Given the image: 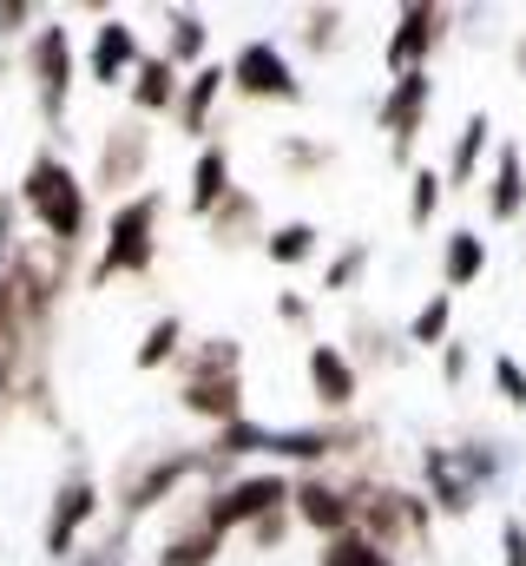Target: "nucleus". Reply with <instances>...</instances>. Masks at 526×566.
I'll return each instance as SVG.
<instances>
[{"instance_id":"obj_1","label":"nucleus","mask_w":526,"mask_h":566,"mask_svg":"<svg viewBox=\"0 0 526 566\" xmlns=\"http://www.w3.org/2000/svg\"><path fill=\"white\" fill-rule=\"evenodd\" d=\"M13 198H20V211L46 231V244H60V251H80V244H86L93 191H86V178H80L53 145H40V151L27 158V171H20Z\"/></svg>"},{"instance_id":"obj_2","label":"nucleus","mask_w":526,"mask_h":566,"mask_svg":"<svg viewBox=\"0 0 526 566\" xmlns=\"http://www.w3.org/2000/svg\"><path fill=\"white\" fill-rule=\"evenodd\" d=\"M178 409L211 428L244 416V343L238 336H198L178 349Z\"/></svg>"},{"instance_id":"obj_3","label":"nucleus","mask_w":526,"mask_h":566,"mask_svg":"<svg viewBox=\"0 0 526 566\" xmlns=\"http://www.w3.org/2000/svg\"><path fill=\"white\" fill-rule=\"evenodd\" d=\"M185 481H231V468L211 454V448H171V454H138L119 468V481H113V514H119V527H138L158 501H171Z\"/></svg>"},{"instance_id":"obj_4","label":"nucleus","mask_w":526,"mask_h":566,"mask_svg":"<svg viewBox=\"0 0 526 566\" xmlns=\"http://www.w3.org/2000/svg\"><path fill=\"white\" fill-rule=\"evenodd\" d=\"M158 218H165V191L126 198L106 218V244H99V264L86 271V290H106V283H119V277H145L151 258H158Z\"/></svg>"},{"instance_id":"obj_5","label":"nucleus","mask_w":526,"mask_h":566,"mask_svg":"<svg viewBox=\"0 0 526 566\" xmlns=\"http://www.w3.org/2000/svg\"><path fill=\"white\" fill-rule=\"evenodd\" d=\"M20 73L33 86V106H40V126L46 133H66V99H73V80H80V60H73V33L60 20H40L27 40H20Z\"/></svg>"},{"instance_id":"obj_6","label":"nucleus","mask_w":526,"mask_h":566,"mask_svg":"<svg viewBox=\"0 0 526 566\" xmlns=\"http://www.w3.org/2000/svg\"><path fill=\"white\" fill-rule=\"evenodd\" d=\"M276 507H290V474H283V468H251V474H231V481H218V488L198 501V514H204V527H211L218 541L251 534L263 514H276Z\"/></svg>"},{"instance_id":"obj_7","label":"nucleus","mask_w":526,"mask_h":566,"mask_svg":"<svg viewBox=\"0 0 526 566\" xmlns=\"http://www.w3.org/2000/svg\"><path fill=\"white\" fill-rule=\"evenodd\" d=\"M448 40H454V7H434V0L401 7L394 27H389V40H382V66H389V80H401V73H428V60H434Z\"/></svg>"},{"instance_id":"obj_8","label":"nucleus","mask_w":526,"mask_h":566,"mask_svg":"<svg viewBox=\"0 0 526 566\" xmlns=\"http://www.w3.org/2000/svg\"><path fill=\"white\" fill-rule=\"evenodd\" d=\"M224 73H231V93H238V99H263V106H303V80H296L290 53H283L276 40H244V46L224 60Z\"/></svg>"},{"instance_id":"obj_9","label":"nucleus","mask_w":526,"mask_h":566,"mask_svg":"<svg viewBox=\"0 0 526 566\" xmlns=\"http://www.w3.org/2000/svg\"><path fill=\"white\" fill-rule=\"evenodd\" d=\"M145 171H151V126H145V119H119V126H106V139H99L93 185H86V191H106V198L126 205V198H138Z\"/></svg>"},{"instance_id":"obj_10","label":"nucleus","mask_w":526,"mask_h":566,"mask_svg":"<svg viewBox=\"0 0 526 566\" xmlns=\"http://www.w3.org/2000/svg\"><path fill=\"white\" fill-rule=\"evenodd\" d=\"M99 501H106V488L86 474V468H66V481L53 488V514H46V534H40V547H46V560H73V547L86 541V527L99 521Z\"/></svg>"},{"instance_id":"obj_11","label":"nucleus","mask_w":526,"mask_h":566,"mask_svg":"<svg viewBox=\"0 0 526 566\" xmlns=\"http://www.w3.org/2000/svg\"><path fill=\"white\" fill-rule=\"evenodd\" d=\"M428 106H434V73H401L376 99V133H389V158L408 171H414V139L428 126Z\"/></svg>"},{"instance_id":"obj_12","label":"nucleus","mask_w":526,"mask_h":566,"mask_svg":"<svg viewBox=\"0 0 526 566\" xmlns=\"http://www.w3.org/2000/svg\"><path fill=\"white\" fill-rule=\"evenodd\" d=\"M290 521L316 527L323 541L349 534L356 527V507H349V488L329 481V474H290Z\"/></svg>"},{"instance_id":"obj_13","label":"nucleus","mask_w":526,"mask_h":566,"mask_svg":"<svg viewBox=\"0 0 526 566\" xmlns=\"http://www.w3.org/2000/svg\"><path fill=\"white\" fill-rule=\"evenodd\" d=\"M138 60H145L138 27L119 20V13H106V20L93 27V46H86V80H93V86H119V80H132Z\"/></svg>"},{"instance_id":"obj_14","label":"nucleus","mask_w":526,"mask_h":566,"mask_svg":"<svg viewBox=\"0 0 526 566\" xmlns=\"http://www.w3.org/2000/svg\"><path fill=\"white\" fill-rule=\"evenodd\" d=\"M303 376H309V396H316L329 416H349V409H356V396H362V376H356V363H349L336 343H309Z\"/></svg>"},{"instance_id":"obj_15","label":"nucleus","mask_w":526,"mask_h":566,"mask_svg":"<svg viewBox=\"0 0 526 566\" xmlns=\"http://www.w3.org/2000/svg\"><path fill=\"white\" fill-rule=\"evenodd\" d=\"M231 93V73L218 66V60H204L185 86H178V106H171V126L185 133V139H211V119H218V99Z\"/></svg>"},{"instance_id":"obj_16","label":"nucleus","mask_w":526,"mask_h":566,"mask_svg":"<svg viewBox=\"0 0 526 566\" xmlns=\"http://www.w3.org/2000/svg\"><path fill=\"white\" fill-rule=\"evenodd\" d=\"M204 238H211L218 251H251V244L263 251V238H270V224H263V198L238 185V191L204 218Z\"/></svg>"},{"instance_id":"obj_17","label":"nucleus","mask_w":526,"mask_h":566,"mask_svg":"<svg viewBox=\"0 0 526 566\" xmlns=\"http://www.w3.org/2000/svg\"><path fill=\"white\" fill-rule=\"evenodd\" d=\"M238 191V178H231V145L224 139H204V151L191 158V191H185V211L204 224L224 198Z\"/></svg>"},{"instance_id":"obj_18","label":"nucleus","mask_w":526,"mask_h":566,"mask_svg":"<svg viewBox=\"0 0 526 566\" xmlns=\"http://www.w3.org/2000/svg\"><path fill=\"white\" fill-rule=\"evenodd\" d=\"M336 349L356 363V376H362V369H394V363L408 356L401 329L382 323V316H369V310H356V316H349V343H336Z\"/></svg>"},{"instance_id":"obj_19","label":"nucleus","mask_w":526,"mask_h":566,"mask_svg":"<svg viewBox=\"0 0 526 566\" xmlns=\"http://www.w3.org/2000/svg\"><path fill=\"white\" fill-rule=\"evenodd\" d=\"M421 481H428V507L434 514H454V521H467L474 514V488L454 474V461H448V441H421Z\"/></svg>"},{"instance_id":"obj_20","label":"nucleus","mask_w":526,"mask_h":566,"mask_svg":"<svg viewBox=\"0 0 526 566\" xmlns=\"http://www.w3.org/2000/svg\"><path fill=\"white\" fill-rule=\"evenodd\" d=\"M178 86H185V73L165 60V53H145L138 66H132V119H171V106H178Z\"/></svg>"},{"instance_id":"obj_21","label":"nucleus","mask_w":526,"mask_h":566,"mask_svg":"<svg viewBox=\"0 0 526 566\" xmlns=\"http://www.w3.org/2000/svg\"><path fill=\"white\" fill-rule=\"evenodd\" d=\"M448 461H454V474H461L474 494L501 488V481H507V468H514V454H507L501 441H487V434H461V441L448 448Z\"/></svg>"},{"instance_id":"obj_22","label":"nucleus","mask_w":526,"mask_h":566,"mask_svg":"<svg viewBox=\"0 0 526 566\" xmlns=\"http://www.w3.org/2000/svg\"><path fill=\"white\" fill-rule=\"evenodd\" d=\"M526 211V158L514 139L494 145V185H487V218L494 224H514Z\"/></svg>"},{"instance_id":"obj_23","label":"nucleus","mask_w":526,"mask_h":566,"mask_svg":"<svg viewBox=\"0 0 526 566\" xmlns=\"http://www.w3.org/2000/svg\"><path fill=\"white\" fill-rule=\"evenodd\" d=\"M487 151H494V119H487V113H467V126L454 133V151H448V165H441V185H448V191H467Z\"/></svg>"},{"instance_id":"obj_24","label":"nucleus","mask_w":526,"mask_h":566,"mask_svg":"<svg viewBox=\"0 0 526 566\" xmlns=\"http://www.w3.org/2000/svg\"><path fill=\"white\" fill-rule=\"evenodd\" d=\"M218 547H224V541H218V534L204 527V514L191 507V514L171 521V534H165V547H158V560L151 566H211L218 560Z\"/></svg>"},{"instance_id":"obj_25","label":"nucleus","mask_w":526,"mask_h":566,"mask_svg":"<svg viewBox=\"0 0 526 566\" xmlns=\"http://www.w3.org/2000/svg\"><path fill=\"white\" fill-rule=\"evenodd\" d=\"M204 46H211V27H204V13H191V7H165V60L178 66V73H198L204 66Z\"/></svg>"},{"instance_id":"obj_26","label":"nucleus","mask_w":526,"mask_h":566,"mask_svg":"<svg viewBox=\"0 0 526 566\" xmlns=\"http://www.w3.org/2000/svg\"><path fill=\"white\" fill-rule=\"evenodd\" d=\"M316 251H323V231H316L309 218L270 224V238H263V258H270L276 271H303V264H316Z\"/></svg>"},{"instance_id":"obj_27","label":"nucleus","mask_w":526,"mask_h":566,"mask_svg":"<svg viewBox=\"0 0 526 566\" xmlns=\"http://www.w3.org/2000/svg\"><path fill=\"white\" fill-rule=\"evenodd\" d=\"M481 271H487V238H481V231H467V224H454V231H448V244H441V277H448V290L481 283Z\"/></svg>"},{"instance_id":"obj_28","label":"nucleus","mask_w":526,"mask_h":566,"mask_svg":"<svg viewBox=\"0 0 526 566\" xmlns=\"http://www.w3.org/2000/svg\"><path fill=\"white\" fill-rule=\"evenodd\" d=\"M178 349H185V316H178V310H158L151 329H145L138 349H132V369H145V376H151V369H171Z\"/></svg>"},{"instance_id":"obj_29","label":"nucleus","mask_w":526,"mask_h":566,"mask_svg":"<svg viewBox=\"0 0 526 566\" xmlns=\"http://www.w3.org/2000/svg\"><path fill=\"white\" fill-rule=\"evenodd\" d=\"M270 158H276L283 171H296V178H316V171L336 165V145L329 139H303V133H283V139L270 145Z\"/></svg>"},{"instance_id":"obj_30","label":"nucleus","mask_w":526,"mask_h":566,"mask_svg":"<svg viewBox=\"0 0 526 566\" xmlns=\"http://www.w3.org/2000/svg\"><path fill=\"white\" fill-rule=\"evenodd\" d=\"M343 33H349V13H343V7H309L303 27H296V46L316 53V60H329V53L343 46Z\"/></svg>"},{"instance_id":"obj_31","label":"nucleus","mask_w":526,"mask_h":566,"mask_svg":"<svg viewBox=\"0 0 526 566\" xmlns=\"http://www.w3.org/2000/svg\"><path fill=\"white\" fill-rule=\"evenodd\" d=\"M448 329H454V290H434V296L408 316V329H401V336H408V343H421V349H441V343H448Z\"/></svg>"},{"instance_id":"obj_32","label":"nucleus","mask_w":526,"mask_h":566,"mask_svg":"<svg viewBox=\"0 0 526 566\" xmlns=\"http://www.w3.org/2000/svg\"><path fill=\"white\" fill-rule=\"evenodd\" d=\"M441 198H448V185H441V171H428V165H414V171H408V224H414V231H428V224L441 218Z\"/></svg>"},{"instance_id":"obj_33","label":"nucleus","mask_w":526,"mask_h":566,"mask_svg":"<svg viewBox=\"0 0 526 566\" xmlns=\"http://www.w3.org/2000/svg\"><path fill=\"white\" fill-rule=\"evenodd\" d=\"M369 258H376V244L369 238H356V244H343L329 264H323V290L329 296H349L356 283H362V271H369Z\"/></svg>"},{"instance_id":"obj_34","label":"nucleus","mask_w":526,"mask_h":566,"mask_svg":"<svg viewBox=\"0 0 526 566\" xmlns=\"http://www.w3.org/2000/svg\"><path fill=\"white\" fill-rule=\"evenodd\" d=\"M316 566H401V560H389L382 547H369L362 534H336V541H323Z\"/></svg>"},{"instance_id":"obj_35","label":"nucleus","mask_w":526,"mask_h":566,"mask_svg":"<svg viewBox=\"0 0 526 566\" xmlns=\"http://www.w3.org/2000/svg\"><path fill=\"white\" fill-rule=\"evenodd\" d=\"M494 389H501L507 409H526V363L520 356H507V349L494 356Z\"/></svg>"},{"instance_id":"obj_36","label":"nucleus","mask_w":526,"mask_h":566,"mask_svg":"<svg viewBox=\"0 0 526 566\" xmlns=\"http://www.w3.org/2000/svg\"><path fill=\"white\" fill-rule=\"evenodd\" d=\"M40 27V13H33V0H7L0 7V46H13L20 33H33Z\"/></svg>"},{"instance_id":"obj_37","label":"nucleus","mask_w":526,"mask_h":566,"mask_svg":"<svg viewBox=\"0 0 526 566\" xmlns=\"http://www.w3.org/2000/svg\"><path fill=\"white\" fill-rule=\"evenodd\" d=\"M434 356H441V382H448V389H461V382H467V369H474L467 343H454V336H448V343H441Z\"/></svg>"},{"instance_id":"obj_38","label":"nucleus","mask_w":526,"mask_h":566,"mask_svg":"<svg viewBox=\"0 0 526 566\" xmlns=\"http://www.w3.org/2000/svg\"><path fill=\"white\" fill-rule=\"evenodd\" d=\"M501 566H526V521L520 514L501 521Z\"/></svg>"},{"instance_id":"obj_39","label":"nucleus","mask_w":526,"mask_h":566,"mask_svg":"<svg viewBox=\"0 0 526 566\" xmlns=\"http://www.w3.org/2000/svg\"><path fill=\"white\" fill-rule=\"evenodd\" d=\"M276 316H283L290 329H309V323H316V303L296 296V290H276Z\"/></svg>"},{"instance_id":"obj_40","label":"nucleus","mask_w":526,"mask_h":566,"mask_svg":"<svg viewBox=\"0 0 526 566\" xmlns=\"http://www.w3.org/2000/svg\"><path fill=\"white\" fill-rule=\"evenodd\" d=\"M126 534H132V527H113V541H106L99 554H86V560L73 554V560H66V566H119V554H126Z\"/></svg>"},{"instance_id":"obj_41","label":"nucleus","mask_w":526,"mask_h":566,"mask_svg":"<svg viewBox=\"0 0 526 566\" xmlns=\"http://www.w3.org/2000/svg\"><path fill=\"white\" fill-rule=\"evenodd\" d=\"M283 534H290V507H276V514H263L257 527H251V541H257V547H276Z\"/></svg>"},{"instance_id":"obj_42","label":"nucleus","mask_w":526,"mask_h":566,"mask_svg":"<svg viewBox=\"0 0 526 566\" xmlns=\"http://www.w3.org/2000/svg\"><path fill=\"white\" fill-rule=\"evenodd\" d=\"M7 73H13V46H0V80H7Z\"/></svg>"},{"instance_id":"obj_43","label":"nucleus","mask_w":526,"mask_h":566,"mask_svg":"<svg viewBox=\"0 0 526 566\" xmlns=\"http://www.w3.org/2000/svg\"><path fill=\"white\" fill-rule=\"evenodd\" d=\"M520 251H526V238H520Z\"/></svg>"}]
</instances>
